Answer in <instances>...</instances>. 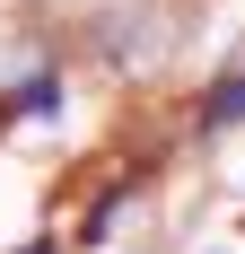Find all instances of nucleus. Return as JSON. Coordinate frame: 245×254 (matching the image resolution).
Masks as SVG:
<instances>
[{"instance_id": "obj_1", "label": "nucleus", "mask_w": 245, "mask_h": 254, "mask_svg": "<svg viewBox=\"0 0 245 254\" xmlns=\"http://www.w3.org/2000/svg\"><path fill=\"white\" fill-rule=\"evenodd\" d=\"M201 123H210V131H228V123H245V70L228 79L219 97H210V114H201Z\"/></svg>"}, {"instance_id": "obj_2", "label": "nucleus", "mask_w": 245, "mask_h": 254, "mask_svg": "<svg viewBox=\"0 0 245 254\" xmlns=\"http://www.w3.org/2000/svg\"><path fill=\"white\" fill-rule=\"evenodd\" d=\"M53 105H61V79H26V97H9V123L18 114H53Z\"/></svg>"}]
</instances>
